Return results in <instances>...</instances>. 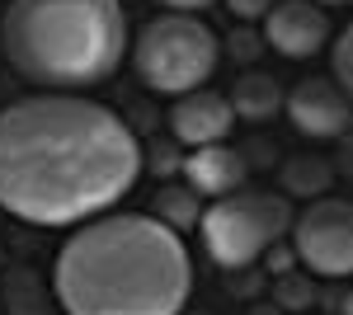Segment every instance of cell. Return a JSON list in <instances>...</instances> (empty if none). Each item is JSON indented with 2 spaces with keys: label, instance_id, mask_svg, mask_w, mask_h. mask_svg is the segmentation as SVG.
Masks as SVG:
<instances>
[{
  "label": "cell",
  "instance_id": "10",
  "mask_svg": "<svg viewBox=\"0 0 353 315\" xmlns=\"http://www.w3.org/2000/svg\"><path fill=\"white\" fill-rule=\"evenodd\" d=\"M184 184L198 193V198H226V193H241L245 179H250V160H245L241 146H226V141H217V146H198V151H189L184 156Z\"/></svg>",
  "mask_w": 353,
  "mask_h": 315
},
{
  "label": "cell",
  "instance_id": "19",
  "mask_svg": "<svg viewBox=\"0 0 353 315\" xmlns=\"http://www.w3.org/2000/svg\"><path fill=\"white\" fill-rule=\"evenodd\" d=\"M273 5H278V0H226V10H231L241 24H264Z\"/></svg>",
  "mask_w": 353,
  "mask_h": 315
},
{
  "label": "cell",
  "instance_id": "1",
  "mask_svg": "<svg viewBox=\"0 0 353 315\" xmlns=\"http://www.w3.org/2000/svg\"><path fill=\"white\" fill-rule=\"evenodd\" d=\"M141 174L137 132L99 99L38 90L0 108V212L28 226H85Z\"/></svg>",
  "mask_w": 353,
  "mask_h": 315
},
{
  "label": "cell",
  "instance_id": "11",
  "mask_svg": "<svg viewBox=\"0 0 353 315\" xmlns=\"http://www.w3.org/2000/svg\"><path fill=\"white\" fill-rule=\"evenodd\" d=\"M231 113L241 118V123H269L273 113H283V99H288V90H283V80L269 76V71H245L236 85H231Z\"/></svg>",
  "mask_w": 353,
  "mask_h": 315
},
{
  "label": "cell",
  "instance_id": "15",
  "mask_svg": "<svg viewBox=\"0 0 353 315\" xmlns=\"http://www.w3.org/2000/svg\"><path fill=\"white\" fill-rule=\"evenodd\" d=\"M321 278H311L306 268H292V273H278V283H273V306L278 311H316V301H321V287H316Z\"/></svg>",
  "mask_w": 353,
  "mask_h": 315
},
{
  "label": "cell",
  "instance_id": "4",
  "mask_svg": "<svg viewBox=\"0 0 353 315\" xmlns=\"http://www.w3.org/2000/svg\"><path fill=\"white\" fill-rule=\"evenodd\" d=\"M128 57H132L137 80L151 90V94H189V90H203L212 71L221 61V43L217 33L203 24L198 14H156L146 19L141 33L128 43Z\"/></svg>",
  "mask_w": 353,
  "mask_h": 315
},
{
  "label": "cell",
  "instance_id": "14",
  "mask_svg": "<svg viewBox=\"0 0 353 315\" xmlns=\"http://www.w3.org/2000/svg\"><path fill=\"white\" fill-rule=\"evenodd\" d=\"M52 301H48V292L38 283V273H28V268H10L5 273V306L14 315H61V306H52Z\"/></svg>",
  "mask_w": 353,
  "mask_h": 315
},
{
  "label": "cell",
  "instance_id": "18",
  "mask_svg": "<svg viewBox=\"0 0 353 315\" xmlns=\"http://www.w3.org/2000/svg\"><path fill=\"white\" fill-rule=\"evenodd\" d=\"M264 48H269V43H264V28H254V24H241L236 33H226V57L241 61L245 71L264 57Z\"/></svg>",
  "mask_w": 353,
  "mask_h": 315
},
{
  "label": "cell",
  "instance_id": "2",
  "mask_svg": "<svg viewBox=\"0 0 353 315\" xmlns=\"http://www.w3.org/2000/svg\"><path fill=\"white\" fill-rule=\"evenodd\" d=\"M61 315H179L193 296V259L179 231L151 212H104L57 250Z\"/></svg>",
  "mask_w": 353,
  "mask_h": 315
},
{
  "label": "cell",
  "instance_id": "22",
  "mask_svg": "<svg viewBox=\"0 0 353 315\" xmlns=\"http://www.w3.org/2000/svg\"><path fill=\"white\" fill-rule=\"evenodd\" d=\"M165 10H174V14H193V10H212L217 0H161Z\"/></svg>",
  "mask_w": 353,
  "mask_h": 315
},
{
  "label": "cell",
  "instance_id": "7",
  "mask_svg": "<svg viewBox=\"0 0 353 315\" xmlns=\"http://www.w3.org/2000/svg\"><path fill=\"white\" fill-rule=\"evenodd\" d=\"M288 123L311 141H339L353 132V99L330 76H306L283 99Z\"/></svg>",
  "mask_w": 353,
  "mask_h": 315
},
{
  "label": "cell",
  "instance_id": "8",
  "mask_svg": "<svg viewBox=\"0 0 353 315\" xmlns=\"http://www.w3.org/2000/svg\"><path fill=\"white\" fill-rule=\"evenodd\" d=\"M259 28H264V43L288 61H306V57L325 52L330 38H334L330 14L316 0H278Z\"/></svg>",
  "mask_w": 353,
  "mask_h": 315
},
{
  "label": "cell",
  "instance_id": "17",
  "mask_svg": "<svg viewBox=\"0 0 353 315\" xmlns=\"http://www.w3.org/2000/svg\"><path fill=\"white\" fill-rule=\"evenodd\" d=\"M184 146L170 136V141H151L146 151H141V170H151V174H161V179H174L179 170H184Z\"/></svg>",
  "mask_w": 353,
  "mask_h": 315
},
{
  "label": "cell",
  "instance_id": "3",
  "mask_svg": "<svg viewBox=\"0 0 353 315\" xmlns=\"http://www.w3.org/2000/svg\"><path fill=\"white\" fill-rule=\"evenodd\" d=\"M123 0H10L0 14V52L38 90L81 94L128 61Z\"/></svg>",
  "mask_w": 353,
  "mask_h": 315
},
{
  "label": "cell",
  "instance_id": "9",
  "mask_svg": "<svg viewBox=\"0 0 353 315\" xmlns=\"http://www.w3.org/2000/svg\"><path fill=\"white\" fill-rule=\"evenodd\" d=\"M236 128V113H231V99L221 90H189L170 104V136L184 146V151H198V146H217L226 141Z\"/></svg>",
  "mask_w": 353,
  "mask_h": 315
},
{
  "label": "cell",
  "instance_id": "24",
  "mask_svg": "<svg viewBox=\"0 0 353 315\" xmlns=\"http://www.w3.org/2000/svg\"><path fill=\"white\" fill-rule=\"evenodd\" d=\"M179 315H203V311H189V306H184V311H179Z\"/></svg>",
  "mask_w": 353,
  "mask_h": 315
},
{
  "label": "cell",
  "instance_id": "12",
  "mask_svg": "<svg viewBox=\"0 0 353 315\" xmlns=\"http://www.w3.org/2000/svg\"><path fill=\"white\" fill-rule=\"evenodd\" d=\"M278 179H283V198L316 203V198H325L334 188V165L325 156H288L283 170H278Z\"/></svg>",
  "mask_w": 353,
  "mask_h": 315
},
{
  "label": "cell",
  "instance_id": "13",
  "mask_svg": "<svg viewBox=\"0 0 353 315\" xmlns=\"http://www.w3.org/2000/svg\"><path fill=\"white\" fill-rule=\"evenodd\" d=\"M151 216L184 236V231L198 226V216H203V198H198L184 179H170V184H161V193H156V212H151Z\"/></svg>",
  "mask_w": 353,
  "mask_h": 315
},
{
  "label": "cell",
  "instance_id": "6",
  "mask_svg": "<svg viewBox=\"0 0 353 315\" xmlns=\"http://www.w3.org/2000/svg\"><path fill=\"white\" fill-rule=\"evenodd\" d=\"M288 245L297 263L321 283H349L353 278V203L349 198H316L292 216Z\"/></svg>",
  "mask_w": 353,
  "mask_h": 315
},
{
  "label": "cell",
  "instance_id": "23",
  "mask_svg": "<svg viewBox=\"0 0 353 315\" xmlns=\"http://www.w3.org/2000/svg\"><path fill=\"white\" fill-rule=\"evenodd\" d=\"M321 10H330V5H353V0H316Z\"/></svg>",
  "mask_w": 353,
  "mask_h": 315
},
{
  "label": "cell",
  "instance_id": "16",
  "mask_svg": "<svg viewBox=\"0 0 353 315\" xmlns=\"http://www.w3.org/2000/svg\"><path fill=\"white\" fill-rule=\"evenodd\" d=\"M330 80L353 99V19L339 28V38H330Z\"/></svg>",
  "mask_w": 353,
  "mask_h": 315
},
{
  "label": "cell",
  "instance_id": "20",
  "mask_svg": "<svg viewBox=\"0 0 353 315\" xmlns=\"http://www.w3.org/2000/svg\"><path fill=\"white\" fill-rule=\"evenodd\" d=\"M316 306H330L334 315H353V287H344V283H325Z\"/></svg>",
  "mask_w": 353,
  "mask_h": 315
},
{
  "label": "cell",
  "instance_id": "21",
  "mask_svg": "<svg viewBox=\"0 0 353 315\" xmlns=\"http://www.w3.org/2000/svg\"><path fill=\"white\" fill-rule=\"evenodd\" d=\"M264 259H269V273H273V278H278V273H292V268H301L297 254H292V245H283V240L264 250Z\"/></svg>",
  "mask_w": 353,
  "mask_h": 315
},
{
  "label": "cell",
  "instance_id": "5",
  "mask_svg": "<svg viewBox=\"0 0 353 315\" xmlns=\"http://www.w3.org/2000/svg\"><path fill=\"white\" fill-rule=\"evenodd\" d=\"M292 203L283 193H264V188H241V193H226L217 203H208L198 216V236L208 259L236 273L250 268L254 259H264V250L288 240L292 231Z\"/></svg>",
  "mask_w": 353,
  "mask_h": 315
}]
</instances>
